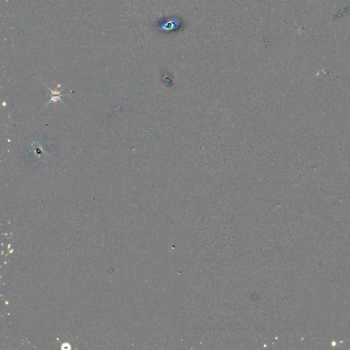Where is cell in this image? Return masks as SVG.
Listing matches in <instances>:
<instances>
[{"instance_id": "obj_2", "label": "cell", "mask_w": 350, "mask_h": 350, "mask_svg": "<svg viewBox=\"0 0 350 350\" xmlns=\"http://www.w3.org/2000/svg\"><path fill=\"white\" fill-rule=\"evenodd\" d=\"M47 88L49 89V90L52 93V98H51V99L49 100V101L47 103V104L46 105V106L47 105H49V103H56L58 101H60L62 103H63L62 100L61 99V97H62L63 96H65V94H61V91H53L52 90H51L48 86H47Z\"/></svg>"}, {"instance_id": "obj_1", "label": "cell", "mask_w": 350, "mask_h": 350, "mask_svg": "<svg viewBox=\"0 0 350 350\" xmlns=\"http://www.w3.org/2000/svg\"><path fill=\"white\" fill-rule=\"evenodd\" d=\"M31 147L32 153L34 154V157H36L39 160H45V158L47 157V153L44 150L42 144H40L38 141H34L31 145Z\"/></svg>"}]
</instances>
